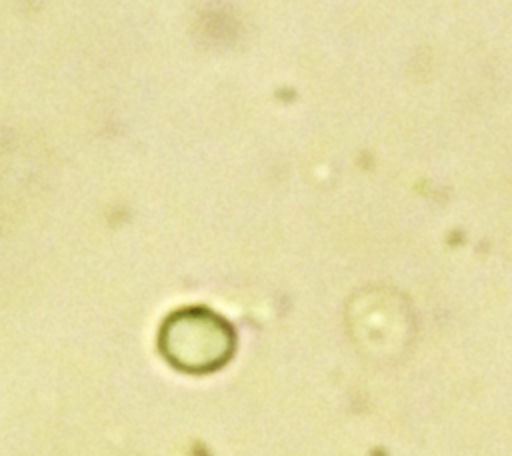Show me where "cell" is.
Here are the masks:
<instances>
[{"instance_id":"obj_1","label":"cell","mask_w":512,"mask_h":456,"mask_svg":"<svg viewBox=\"0 0 512 456\" xmlns=\"http://www.w3.org/2000/svg\"><path fill=\"white\" fill-rule=\"evenodd\" d=\"M236 334L216 312L188 306L170 312L158 330L162 358L184 374H210L234 354Z\"/></svg>"}]
</instances>
